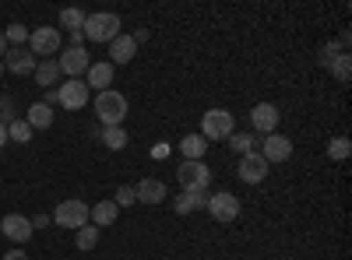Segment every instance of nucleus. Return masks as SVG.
<instances>
[{
	"label": "nucleus",
	"instance_id": "f257e3e1",
	"mask_svg": "<svg viewBox=\"0 0 352 260\" xmlns=\"http://www.w3.org/2000/svg\"><path fill=\"white\" fill-rule=\"evenodd\" d=\"M96 117L102 127H124L127 120V95H120L116 88H106L96 95Z\"/></svg>",
	"mask_w": 352,
	"mask_h": 260
},
{
	"label": "nucleus",
	"instance_id": "0eeeda50",
	"mask_svg": "<svg viewBox=\"0 0 352 260\" xmlns=\"http://www.w3.org/2000/svg\"><path fill=\"white\" fill-rule=\"evenodd\" d=\"M88 99H92V92H88V84H85L81 78H67L60 88H56V106H64V109H71V113L85 109Z\"/></svg>",
	"mask_w": 352,
	"mask_h": 260
},
{
	"label": "nucleus",
	"instance_id": "1a4fd4ad",
	"mask_svg": "<svg viewBox=\"0 0 352 260\" xmlns=\"http://www.w3.org/2000/svg\"><path fill=\"white\" fill-rule=\"evenodd\" d=\"M278 120H282V113H278L275 102H257V106L250 109V127H254L257 137L275 134V130H278Z\"/></svg>",
	"mask_w": 352,
	"mask_h": 260
},
{
	"label": "nucleus",
	"instance_id": "2f4dec72",
	"mask_svg": "<svg viewBox=\"0 0 352 260\" xmlns=\"http://www.w3.org/2000/svg\"><path fill=\"white\" fill-rule=\"evenodd\" d=\"M148 36H152L148 28H134V36H131V39H134V46H141V43H148Z\"/></svg>",
	"mask_w": 352,
	"mask_h": 260
},
{
	"label": "nucleus",
	"instance_id": "4c0bfd02",
	"mask_svg": "<svg viewBox=\"0 0 352 260\" xmlns=\"http://www.w3.org/2000/svg\"><path fill=\"white\" fill-rule=\"evenodd\" d=\"M0 74H4V60H0Z\"/></svg>",
	"mask_w": 352,
	"mask_h": 260
},
{
	"label": "nucleus",
	"instance_id": "f704fd0d",
	"mask_svg": "<svg viewBox=\"0 0 352 260\" xmlns=\"http://www.w3.org/2000/svg\"><path fill=\"white\" fill-rule=\"evenodd\" d=\"M71 36V46H81L85 43V32H67Z\"/></svg>",
	"mask_w": 352,
	"mask_h": 260
},
{
	"label": "nucleus",
	"instance_id": "393cba45",
	"mask_svg": "<svg viewBox=\"0 0 352 260\" xmlns=\"http://www.w3.org/2000/svg\"><path fill=\"white\" fill-rule=\"evenodd\" d=\"M74 246H78L81 253L96 250V246H99V228H96V225H81L78 233H74Z\"/></svg>",
	"mask_w": 352,
	"mask_h": 260
},
{
	"label": "nucleus",
	"instance_id": "7c9ffc66",
	"mask_svg": "<svg viewBox=\"0 0 352 260\" xmlns=\"http://www.w3.org/2000/svg\"><path fill=\"white\" fill-rule=\"evenodd\" d=\"M134 200H138V193H134V187H120V190H116V193H113V204H116V208H131V204H134Z\"/></svg>",
	"mask_w": 352,
	"mask_h": 260
},
{
	"label": "nucleus",
	"instance_id": "f03ea898",
	"mask_svg": "<svg viewBox=\"0 0 352 260\" xmlns=\"http://www.w3.org/2000/svg\"><path fill=\"white\" fill-rule=\"evenodd\" d=\"M85 39L88 43H113L116 36H120V14H113V11H99V14H88L85 18Z\"/></svg>",
	"mask_w": 352,
	"mask_h": 260
},
{
	"label": "nucleus",
	"instance_id": "20e7f679",
	"mask_svg": "<svg viewBox=\"0 0 352 260\" xmlns=\"http://www.w3.org/2000/svg\"><path fill=\"white\" fill-rule=\"evenodd\" d=\"M28 49H32L36 60H53L60 53V28H50V25L32 28L28 32Z\"/></svg>",
	"mask_w": 352,
	"mask_h": 260
},
{
	"label": "nucleus",
	"instance_id": "b1692460",
	"mask_svg": "<svg viewBox=\"0 0 352 260\" xmlns=\"http://www.w3.org/2000/svg\"><path fill=\"white\" fill-rule=\"evenodd\" d=\"M127 141H131V137H127L124 127H102V144H106L109 152H124Z\"/></svg>",
	"mask_w": 352,
	"mask_h": 260
},
{
	"label": "nucleus",
	"instance_id": "f8f14e48",
	"mask_svg": "<svg viewBox=\"0 0 352 260\" xmlns=\"http://www.w3.org/2000/svg\"><path fill=\"white\" fill-rule=\"evenodd\" d=\"M0 233H4L11 243H18V246H25L28 239H32V218H25V215H4L0 218Z\"/></svg>",
	"mask_w": 352,
	"mask_h": 260
},
{
	"label": "nucleus",
	"instance_id": "4be33fe9",
	"mask_svg": "<svg viewBox=\"0 0 352 260\" xmlns=\"http://www.w3.org/2000/svg\"><path fill=\"white\" fill-rule=\"evenodd\" d=\"M226 141H229V148L236 152V155H250V152L257 148V141H261V137H257L254 130H232Z\"/></svg>",
	"mask_w": 352,
	"mask_h": 260
},
{
	"label": "nucleus",
	"instance_id": "9b49d317",
	"mask_svg": "<svg viewBox=\"0 0 352 260\" xmlns=\"http://www.w3.org/2000/svg\"><path fill=\"white\" fill-rule=\"evenodd\" d=\"M56 64H60V74H67V78H85L88 67H92V56L85 53V46H67Z\"/></svg>",
	"mask_w": 352,
	"mask_h": 260
},
{
	"label": "nucleus",
	"instance_id": "dca6fc26",
	"mask_svg": "<svg viewBox=\"0 0 352 260\" xmlns=\"http://www.w3.org/2000/svg\"><path fill=\"white\" fill-rule=\"evenodd\" d=\"M134 193H138L141 204H162V200H166V183L155 180V176H144V180L134 187Z\"/></svg>",
	"mask_w": 352,
	"mask_h": 260
},
{
	"label": "nucleus",
	"instance_id": "5701e85b",
	"mask_svg": "<svg viewBox=\"0 0 352 260\" xmlns=\"http://www.w3.org/2000/svg\"><path fill=\"white\" fill-rule=\"evenodd\" d=\"M328 71H331V78H335L338 84H349V78H352V56H349V53H338L335 60L328 64Z\"/></svg>",
	"mask_w": 352,
	"mask_h": 260
},
{
	"label": "nucleus",
	"instance_id": "6e6552de",
	"mask_svg": "<svg viewBox=\"0 0 352 260\" xmlns=\"http://www.w3.org/2000/svg\"><path fill=\"white\" fill-rule=\"evenodd\" d=\"M176 180H180L184 190H212V169L204 162H180Z\"/></svg>",
	"mask_w": 352,
	"mask_h": 260
},
{
	"label": "nucleus",
	"instance_id": "473e14b6",
	"mask_svg": "<svg viewBox=\"0 0 352 260\" xmlns=\"http://www.w3.org/2000/svg\"><path fill=\"white\" fill-rule=\"evenodd\" d=\"M32 228H50V218H46V215H36V218H32Z\"/></svg>",
	"mask_w": 352,
	"mask_h": 260
},
{
	"label": "nucleus",
	"instance_id": "f3484780",
	"mask_svg": "<svg viewBox=\"0 0 352 260\" xmlns=\"http://www.w3.org/2000/svg\"><path fill=\"white\" fill-rule=\"evenodd\" d=\"M134 53H138L134 39L120 32V36L109 43V64H113V67H116V64H131V60H134Z\"/></svg>",
	"mask_w": 352,
	"mask_h": 260
},
{
	"label": "nucleus",
	"instance_id": "4468645a",
	"mask_svg": "<svg viewBox=\"0 0 352 260\" xmlns=\"http://www.w3.org/2000/svg\"><path fill=\"white\" fill-rule=\"evenodd\" d=\"M268 162L261 158V152H250V155H240V169H236V176L243 183H261L264 176H268Z\"/></svg>",
	"mask_w": 352,
	"mask_h": 260
},
{
	"label": "nucleus",
	"instance_id": "c756f323",
	"mask_svg": "<svg viewBox=\"0 0 352 260\" xmlns=\"http://www.w3.org/2000/svg\"><path fill=\"white\" fill-rule=\"evenodd\" d=\"M18 120V109H14V99L11 95H0V123H14Z\"/></svg>",
	"mask_w": 352,
	"mask_h": 260
},
{
	"label": "nucleus",
	"instance_id": "a878e982",
	"mask_svg": "<svg viewBox=\"0 0 352 260\" xmlns=\"http://www.w3.org/2000/svg\"><path fill=\"white\" fill-rule=\"evenodd\" d=\"M85 18H88V14H85L81 8H64V11H60V25L67 28V32H81Z\"/></svg>",
	"mask_w": 352,
	"mask_h": 260
},
{
	"label": "nucleus",
	"instance_id": "9d476101",
	"mask_svg": "<svg viewBox=\"0 0 352 260\" xmlns=\"http://www.w3.org/2000/svg\"><path fill=\"white\" fill-rule=\"evenodd\" d=\"M261 158L268 162V165H275V162H289L292 158V141L285 137V134H268V137H261Z\"/></svg>",
	"mask_w": 352,
	"mask_h": 260
},
{
	"label": "nucleus",
	"instance_id": "cd10ccee",
	"mask_svg": "<svg viewBox=\"0 0 352 260\" xmlns=\"http://www.w3.org/2000/svg\"><path fill=\"white\" fill-rule=\"evenodd\" d=\"M349 155H352L349 137H335V141H328V158H331V162H345Z\"/></svg>",
	"mask_w": 352,
	"mask_h": 260
},
{
	"label": "nucleus",
	"instance_id": "aec40b11",
	"mask_svg": "<svg viewBox=\"0 0 352 260\" xmlns=\"http://www.w3.org/2000/svg\"><path fill=\"white\" fill-rule=\"evenodd\" d=\"M25 123L32 127V130H50L53 127V109L46 102H32V106H28V113H25Z\"/></svg>",
	"mask_w": 352,
	"mask_h": 260
},
{
	"label": "nucleus",
	"instance_id": "c9c22d12",
	"mask_svg": "<svg viewBox=\"0 0 352 260\" xmlns=\"http://www.w3.org/2000/svg\"><path fill=\"white\" fill-rule=\"evenodd\" d=\"M11 46H8V39H4V32H0V60H4V53H8Z\"/></svg>",
	"mask_w": 352,
	"mask_h": 260
},
{
	"label": "nucleus",
	"instance_id": "a211bd4d",
	"mask_svg": "<svg viewBox=\"0 0 352 260\" xmlns=\"http://www.w3.org/2000/svg\"><path fill=\"white\" fill-rule=\"evenodd\" d=\"M32 78H36V84H39V88H46L50 92V84H56V88H60V64H56V60H39L36 64V71H32Z\"/></svg>",
	"mask_w": 352,
	"mask_h": 260
},
{
	"label": "nucleus",
	"instance_id": "39448f33",
	"mask_svg": "<svg viewBox=\"0 0 352 260\" xmlns=\"http://www.w3.org/2000/svg\"><path fill=\"white\" fill-rule=\"evenodd\" d=\"M53 225H60V228H78L81 225H88V204L81 197H67V200H60L56 204V211H53Z\"/></svg>",
	"mask_w": 352,
	"mask_h": 260
},
{
	"label": "nucleus",
	"instance_id": "412c9836",
	"mask_svg": "<svg viewBox=\"0 0 352 260\" xmlns=\"http://www.w3.org/2000/svg\"><path fill=\"white\" fill-rule=\"evenodd\" d=\"M204 152H208V141H204L201 134H187V137L180 141L184 162H204Z\"/></svg>",
	"mask_w": 352,
	"mask_h": 260
},
{
	"label": "nucleus",
	"instance_id": "e433bc0d",
	"mask_svg": "<svg viewBox=\"0 0 352 260\" xmlns=\"http://www.w3.org/2000/svg\"><path fill=\"white\" fill-rule=\"evenodd\" d=\"M4 144H8V127L0 123V148H4Z\"/></svg>",
	"mask_w": 352,
	"mask_h": 260
},
{
	"label": "nucleus",
	"instance_id": "7ed1b4c3",
	"mask_svg": "<svg viewBox=\"0 0 352 260\" xmlns=\"http://www.w3.org/2000/svg\"><path fill=\"white\" fill-rule=\"evenodd\" d=\"M232 130H236V120H232V113L229 109H208L201 117V137L204 141H226Z\"/></svg>",
	"mask_w": 352,
	"mask_h": 260
},
{
	"label": "nucleus",
	"instance_id": "6ab92c4d",
	"mask_svg": "<svg viewBox=\"0 0 352 260\" xmlns=\"http://www.w3.org/2000/svg\"><path fill=\"white\" fill-rule=\"evenodd\" d=\"M116 215H120V208H116L113 200H99V204L88 208V225H96V228L113 225V222H116Z\"/></svg>",
	"mask_w": 352,
	"mask_h": 260
},
{
	"label": "nucleus",
	"instance_id": "bb28decb",
	"mask_svg": "<svg viewBox=\"0 0 352 260\" xmlns=\"http://www.w3.org/2000/svg\"><path fill=\"white\" fill-rule=\"evenodd\" d=\"M28 32H32V28H25L21 21H14V25L4 28V39H8V46H28Z\"/></svg>",
	"mask_w": 352,
	"mask_h": 260
},
{
	"label": "nucleus",
	"instance_id": "ddd939ff",
	"mask_svg": "<svg viewBox=\"0 0 352 260\" xmlns=\"http://www.w3.org/2000/svg\"><path fill=\"white\" fill-rule=\"evenodd\" d=\"M36 64H39V60L32 56V49H28V46H11V49L4 53V71H11V74H18V78L32 74Z\"/></svg>",
	"mask_w": 352,
	"mask_h": 260
},
{
	"label": "nucleus",
	"instance_id": "c85d7f7f",
	"mask_svg": "<svg viewBox=\"0 0 352 260\" xmlns=\"http://www.w3.org/2000/svg\"><path fill=\"white\" fill-rule=\"evenodd\" d=\"M8 141L28 144V141H32V127H28L25 120H14V123H8Z\"/></svg>",
	"mask_w": 352,
	"mask_h": 260
},
{
	"label": "nucleus",
	"instance_id": "72a5a7b5",
	"mask_svg": "<svg viewBox=\"0 0 352 260\" xmlns=\"http://www.w3.org/2000/svg\"><path fill=\"white\" fill-rule=\"evenodd\" d=\"M4 260H28V253H21V250H11V253H4Z\"/></svg>",
	"mask_w": 352,
	"mask_h": 260
},
{
	"label": "nucleus",
	"instance_id": "423d86ee",
	"mask_svg": "<svg viewBox=\"0 0 352 260\" xmlns=\"http://www.w3.org/2000/svg\"><path fill=\"white\" fill-rule=\"evenodd\" d=\"M208 211L219 225H229V222H236L240 218V197L236 193H229V190H212V197H208Z\"/></svg>",
	"mask_w": 352,
	"mask_h": 260
},
{
	"label": "nucleus",
	"instance_id": "2eb2a0df",
	"mask_svg": "<svg viewBox=\"0 0 352 260\" xmlns=\"http://www.w3.org/2000/svg\"><path fill=\"white\" fill-rule=\"evenodd\" d=\"M113 74H116V67L109 64V60H92V67H88V74L81 78L85 84H88V92H106L109 84H113Z\"/></svg>",
	"mask_w": 352,
	"mask_h": 260
}]
</instances>
